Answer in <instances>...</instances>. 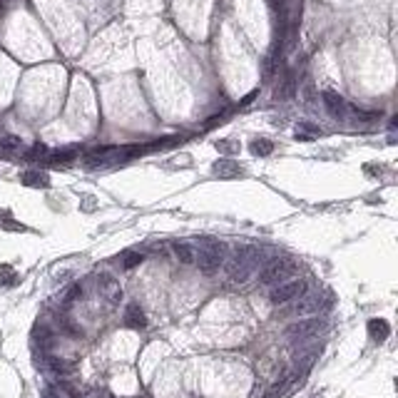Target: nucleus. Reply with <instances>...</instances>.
Returning <instances> with one entry per match:
<instances>
[{
  "label": "nucleus",
  "mask_w": 398,
  "mask_h": 398,
  "mask_svg": "<svg viewBox=\"0 0 398 398\" xmlns=\"http://www.w3.org/2000/svg\"><path fill=\"white\" fill-rule=\"evenodd\" d=\"M321 329V321L319 319H308V321H299V324H294V326H289V331H286V336L289 338H306L311 334H316Z\"/></svg>",
  "instance_id": "obj_6"
},
{
  "label": "nucleus",
  "mask_w": 398,
  "mask_h": 398,
  "mask_svg": "<svg viewBox=\"0 0 398 398\" xmlns=\"http://www.w3.org/2000/svg\"><path fill=\"white\" fill-rule=\"evenodd\" d=\"M58 391H62L67 398H82V391L77 388V386H72V383H67V381H62L60 386H58Z\"/></svg>",
  "instance_id": "obj_20"
},
{
  "label": "nucleus",
  "mask_w": 398,
  "mask_h": 398,
  "mask_svg": "<svg viewBox=\"0 0 398 398\" xmlns=\"http://www.w3.org/2000/svg\"><path fill=\"white\" fill-rule=\"evenodd\" d=\"M77 157L75 150H62V152H55L53 154V162H58V164H65V162H72Z\"/></svg>",
  "instance_id": "obj_21"
},
{
  "label": "nucleus",
  "mask_w": 398,
  "mask_h": 398,
  "mask_svg": "<svg viewBox=\"0 0 398 398\" xmlns=\"http://www.w3.org/2000/svg\"><path fill=\"white\" fill-rule=\"evenodd\" d=\"M368 331H371V336L376 338V341H386L388 334H391V326L383 319H371L368 321Z\"/></svg>",
  "instance_id": "obj_12"
},
{
  "label": "nucleus",
  "mask_w": 398,
  "mask_h": 398,
  "mask_svg": "<svg viewBox=\"0 0 398 398\" xmlns=\"http://www.w3.org/2000/svg\"><path fill=\"white\" fill-rule=\"evenodd\" d=\"M296 383V376H284L281 381H276L274 386L264 393V398H281V396H286L289 391H291V386Z\"/></svg>",
  "instance_id": "obj_9"
},
{
  "label": "nucleus",
  "mask_w": 398,
  "mask_h": 398,
  "mask_svg": "<svg viewBox=\"0 0 398 398\" xmlns=\"http://www.w3.org/2000/svg\"><path fill=\"white\" fill-rule=\"evenodd\" d=\"M324 105H326V112L331 115V117H336V120H346V112H348V105L343 102V97L336 95L334 90H326L324 95Z\"/></svg>",
  "instance_id": "obj_5"
},
{
  "label": "nucleus",
  "mask_w": 398,
  "mask_h": 398,
  "mask_svg": "<svg viewBox=\"0 0 398 398\" xmlns=\"http://www.w3.org/2000/svg\"><path fill=\"white\" fill-rule=\"evenodd\" d=\"M97 289H100V294H102L110 304H120V301H122V289H120V284L110 274H100Z\"/></svg>",
  "instance_id": "obj_4"
},
{
  "label": "nucleus",
  "mask_w": 398,
  "mask_h": 398,
  "mask_svg": "<svg viewBox=\"0 0 398 398\" xmlns=\"http://www.w3.org/2000/svg\"><path fill=\"white\" fill-rule=\"evenodd\" d=\"M222 261H224V254L212 251V249L199 251V254H197V259H194V264H197V267H199V272H204V274H214V272H219Z\"/></svg>",
  "instance_id": "obj_3"
},
{
  "label": "nucleus",
  "mask_w": 398,
  "mask_h": 398,
  "mask_svg": "<svg viewBox=\"0 0 398 398\" xmlns=\"http://www.w3.org/2000/svg\"><path fill=\"white\" fill-rule=\"evenodd\" d=\"M319 306H321V299H319V296H308V299H301L296 306L291 308V314H296V316H306V314L319 311Z\"/></svg>",
  "instance_id": "obj_11"
},
{
  "label": "nucleus",
  "mask_w": 398,
  "mask_h": 398,
  "mask_svg": "<svg viewBox=\"0 0 398 398\" xmlns=\"http://www.w3.org/2000/svg\"><path fill=\"white\" fill-rule=\"evenodd\" d=\"M216 150H219V152H224V154H234L239 147H237L232 140H222V142H216Z\"/></svg>",
  "instance_id": "obj_22"
},
{
  "label": "nucleus",
  "mask_w": 398,
  "mask_h": 398,
  "mask_svg": "<svg viewBox=\"0 0 398 398\" xmlns=\"http://www.w3.org/2000/svg\"><path fill=\"white\" fill-rule=\"evenodd\" d=\"M174 249V254H177V259H180V264H194V259H197V249L192 244H187V242H177V244H172Z\"/></svg>",
  "instance_id": "obj_10"
},
{
  "label": "nucleus",
  "mask_w": 398,
  "mask_h": 398,
  "mask_svg": "<svg viewBox=\"0 0 398 398\" xmlns=\"http://www.w3.org/2000/svg\"><path fill=\"white\" fill-rule=\"evenodd\" d=\"M304 291H306V284H304L301 279H289V281H281V284H276L274 289H272L269 301H272L274 306L289 304V301H296Z\"/></svg>",
  "instance_id": "obj_1"
},
{
  "label": "nucleus",
  "mask_w": 398,
  "mask_h": 398,
  "mask_svg": "<svg viewBox=\"0 0 398 398\" xmlns=\"http://www.w3.org/2000/svg\"><path fill=\"white\" fill-rule=\"evenodd\" d=\"M45 154H48V147H45L42 142H37L30 152H28V157H30V159H37V157H45Z\"/></svg>",
  "instance_id": "obj_23"
},
{
  "label": "nucleus",
  "mask_w": 398,
  "mask_h": 398,
  "mask_svg": "<svg viewBox=\"0 0 398 398\" xmlns=\"http://www.w3.org/2000/svg\"><path fill=\"white\" fill-rule=\"evenodd\" d=\"M0 145H3L5 152H20V150H23V140L15 137V135H5V137L0 140Z\"/></svg>",
  "instance_id": "obj_15"
},
{
  "label": "nucleus",
  "mask_w": 398,
  "mask_h": 398,
  "mask_svg": "<svg viewBox=\"0 0 398 398\" xmlns=\"http://www.w3.org/2000/svg\"><path fill=\"white\" fill-rule=\"evenodd\" d=\"M0 227H3V229H13V232H23V229H25L23 224H18V222H10V219H5Z\"/></svg>",
  "instance_id": "obj_24"
},
{
  "label": "nucleus",
  "mask_w": 398,
  "mask_h": 398,
  "mask_svg": "<svg viewBox=\"0 0 398 398\" xmlns=\"http://www.w3.org/2000/svg\"><path fill=\"white\" fill-rule=\"evenodd\" d=\"M23 184H28V187H48V174H42V172H37V169H28V172H23Z\"/></svg>",
  "instance_id": "obj_13"
},
{
  "label": "nucleus",
  "mask_w": 398,
  "mask_h": 398,
  "mask_svg": "<svg viewBox=\"0 0 398 398\" xmlns=\"http://www.w3.org/2000/svg\"><path fill=\"white\" fill-rule=\"evenodd\" d=\"M251 152H254V154H272V152H274V145H272L269 140H254Z\"/></svg>",
  "instance_id": "obj_18"
},
{
  "label": "nucleus",
  "mask_w": 398,
  "mask_h": 398,
  "mask_svg": "<svg viewBox=\"0 0 398 398\" xmlns=\"http://www.w3.org/2000/svg\"><path fill=\"white\" fill-rule=\"evenodd\" d=\"M256 95H259V90H251V92H249V95H246V97H244V100L239 102V107H246V105H249V102H251V100H254Z\"/></svg>",
  "instance_id": "obj_25"
},
{
  "label": "nucleus",
  "mask_w": 398,
  "mask_h": 398,
  "mask_svg": "<svg viewBox=\"0 0 398 398\" xmlns=\"http://www.w3.org/2000/svg\"><path fill=\"white\" fill-rule=\"evenodd\" d=\"M296 272V267L291 264V261H284V259H276V261H272L261 274H259V281L261 284H281L284 279H289V276Z\"/></svg>",
  "instance_id": "obj_2"
},
{
  "label": "nucleus",
  "mask_w": 398,
  "mask_h": 398,
  "mask_svg": "<svg viewBox=\"0 0 398 398\" xmlns=\"http://www.w3.org/2000/svg\"><path fill=\"white\" fill-rule=\"evenodd\" d=\"M304 97H306L308 102L314 100V87H311V82H306V85H304Z\"/></svg>",
  "instance_id": "obj_26"
},
{
  "label": "nucleus",
  "mask_w": 398,
  "mask_h": 398,
  "mask_svg": "<svg viewBox=\"0 0 398 398\" xmlns=\"http://www.w3.org/2000/svg\"><path fill=\"white\" fill-rule=\"evenodd\" d=\"M294 92H296V82H294V75L289 72V75H286V80H284V85H281V90L276 92V97H281V100H289Z\"/></svg>",
  "instance_id": "obj_16"
},
{
  "label": "nucleus",
  "mask_w": 398,
  "mask_h": 398,
  "mask_svg": "<svg viewBox=\"0 0 398 398\" xmlns=\"http://www.w3.org/2000/svg\"><path fill=\"white\" fill-rule=\"evenodd\" d=\"M137 264H142V254H140V251H127V254L122 256L124 269H135Z\"/></svg>",
  "instance_id": "obj_19"
},
{
  "label": "nucleus",
  "mask_w": 398,
  "mask_h": 398,
  "mask_svg": "<svg viewBox=\"0 0 398 398\" xmlns=\"http://www.w3.org/2000/svg\"><path fill=\"white\" fill-rule=\"evenodd\" d=\"M124 324L132 326V329H145L147 326V319H145V311L137 306V304H129L124 311Z\"/></svg>",
  "instance_id": "obj_8"
},
{
  "label": "nucleus",
  "mask_w": 398,
  "mask_h": 398,
  "mask_svg": "<svg viewBox=\"0 0 398 398\" xmlns=\"http://www.w3.org/2000/svg\"><path fill=\"white\" fill-rule=\"evenodd\" d=\"M15 272H13V267H8V264H0V284H5V286H13L15 284Z\"/></svg>",
  "instance_id": "obj_17"
},
{
  "label": "nucleus",
  "mask_w": 398,
  "mask_h": 398,
  "mask_svg": "<svg viewBox=\"0 0 398 398\" xmlns=\"http://www.w3.org/2000/svg\"><path fill=\"white\" fill-rule=\"evenodd\" d=\"M214 174L222 177V180H232V177H239L242 174V167L232 159H219L214 164Z\"/></svg>",
  "instance_id": "obj_7"
},
{
  "label": "nucleus",
  "mask_w": 398,
  "mask_h": 398,
  "mask_svg": "<svg viewBox=\"0 0 398 398\" xmlns=\"http://www.w3.org/2000/svg\"><path fill=\"white\" fill-rule=\"evenodd\" d=\"M50 368L58 373V376H67L75 371V364L72 361H65V359H50Z\"/></svg>",
  "instance_id": "obj_14"
}]
</instances>
